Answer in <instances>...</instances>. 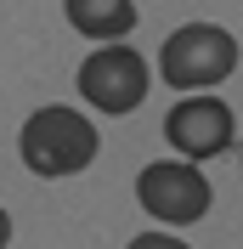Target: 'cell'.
<instances>
[{
  "label": "cell",
  "instance_id": "cell-1",
  "mask_svg": "<svg viewBox=\"0 0 243 249\" xmlns=\"http://www.w3.org/2000/svg\"><path fill=\"white\" fill-rule=\"evenodd\" d=\"M96 147H102L96 124L85 119L79 108H62V102L34 108L29 119H23V136H17V153H23V164H29L40 181L79 176V170L96 159Z\"/></svg>",
  "mask_w": 243,
  "mask_h": 249
},
{
  "label": "cell",
  "instance_id": "cell-2",
  "mask_svg": "<svg viewBox=\"0 0 243 249\" xmlns=\"http://www.w3.org/2000/svg\"><path fill=\"white\" fill-rule=\"evenodd\" d=\"M238 74V34L221 23H187L158 51V79L170 91H209Z\"/></svg>",
  "mask_w": 243,
  "mask_h": 249
},
{
  "label": "cell",
  "instance_id": "cell-3",
  "mask_svg": "<svg viewBox=\"0 0 243 249\" xmlns=\"http://www.w3.org/2000/svg\"><path fill=\"white\" fill-rule=\"evenodd\" d=\"M209 176L198 170L192 159H158V164H141L136 176V204L153 221L164 227H192V221L209 215Z\"/></svg>",
  "mask_w": 243,
  "mask_h": 249
},
{
  "label": "cell",
  "instance_id": "cell-4",
  "mask_svg": "<svg viewBox=\"0 0 243 249\" xmlns=\"http://www.w3.org/2000/svg\"><path fill=\"white\" fill-rule=\"evenodd\" d=\"M147 85H153L147 62L124 46V40H107L102 51H91V57L79 62V96H85L96 113H130V108H141Z\"/></svg>",
  "mask_w": 243,
  "mask_h": 249
},
{
  "label": "cell",
  "instance_id": "cell-5",
  "mask_svg": "<svg viewBox=\"0 0 243 249\" xmlns=\"http://www.w3.org/2000/svg\"><path fill=\"white\" fill-rule=\"evenodd\" d=\"M164 136H170V147L181 159H215V153H226L232 142H238V113L221 102V96H204V91H192L187 102H175V108L164 113Z\"/></svg>",
  "mask_w": 243,
  "mask_h": 249
},
{
  "label": "cell",
  "instance_id": "cell-6",
  "mask_svg": "<svg viewBox=\"0 0 243 249\" xmlns=\"http://www.w3.org/2000/svg\"><path fill=\"white\" fill-rule=\"evenodd\" d=\"M68 29H79L85 40H124L136 29V0H62Z\"/></svg>",
  "mask_w": 243,
  "mask_h": 249
},
{
  "label": "cell",
  "instance_id": "cell-7",
  "mask_svg": "<svg viewBox=\"0 0 243 249\" xmlns=\"http://www.w3.org/2000/svg\"><path fill=\"white\" fill-rule=\"evenodd\" d=\"M130 249H187L175 232H136L130 238Z\"/></svg>",
  "mask_w": 243,
  "mask_h": 249
},
{
  "label": "cell",
  "instance_id": "cell-8",
  "mask_svg": "<svg viewBox=\"0 0 243 249\" xmlns=\"http://www.w3.org/2000/svg\"><path fill=\"white\" fill-rule=\"evenodd\" d=\"M12 244V215H6V210H0V249Z\"/></svg>",
  "mask_w": 243,
  "mask_h": 249
}]
</instances>
